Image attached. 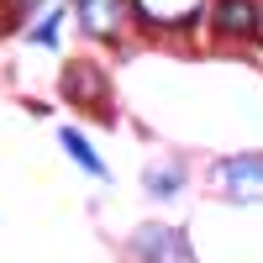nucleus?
I'll return each instance as SVG.
<instances>
[{
  "instance_id": "nucleus-1",
  "label": "nucleus",
  "mask_w": 263,
  "mask_h": 263,
  "mask_svg": "<svg viewBox=\"0 0 263 263\" xmlns=\"http://www.w3.org/2000/svg\"><path fill=\"white\" fill-rule=\"evenodd\" d=\"M211 0H126V16H137L147 32H184L205 16Z\"/></svg>"
},
{
  "instance_id": "nucleus-2",
  "label": "nucleus",
  "mask_w": 263,
  "mask_h": 263,
  "mask_svg": "<svg viewBox=\"0 0 263 263\" xmlns=\"http://www.w3.org/2000/svg\"><path fill=\"white\" fill-rule=\"evenodd\" d=\"M216 190L227 200H263V153H237V158H221L211 168Z\"/></svg>"
},
{
  "instance_id": "nucleus-3",
  "label": "nucleus",
  "mask_w": 263,
  "mask_h": 263,
  "mask_svg": "<svg viewBox=\"0 0 263 263\" xmlns=\"http://www.w3.org/2000/svg\"><path fill=\"white\" fill-rule=\"evenodd\" d=\"M211 11V32L221 42H258L263 21H258V0H216Z\"/></svg>"
},
{
  "instance_id": "nucleus-4",
  "label": "nucleus",
  "mask_w": 263,
  "mask_h": 263,
  "mask_svg": "<svg viewBox=\"0 0 263 263\" xmlns=\"http://www.w3.org/2000/svg\"><path fill=\"white\" fill-rule=\"evenodd\" d=\"M132 253H137V263H184V237L163 221H153V227H137Z\"/></svg>"
},
{
  "instance_id": "nucleus-5",
  "label": "nucleus",
  "mask_w": 263,
  "mask_h": 263,
  "mask_svg": "<svg viewBox=\"0 0 263 263\" xmlns=\"http://www.w3.org/2000/svg\"><path fill=\"white\" fill-rule=\"evenodd\" d=\"M126 27V0H79V32L111 42Z\"/></svg>"
},
{
  "instance_id": "nucleus-6",
  "label": "nucleus",
  "mask_w": 263,
  "mask_h": 263,
  "mask_svg": "<svg viewBox=\"0 0 263 263\" xmlns=\"http://www.w3.org/2000/svg\"><path fill=\"white\" fill-rule=\"evenodd\" d=\"M63 90H69L79 105H100L105 100V74L90 69V63H74V69L63 74Z\"/></svg>"
},
{
  "instance_id": "nucleus-7",
  "label": "nucleus",
  "mask_w": 263,
  "mask_h": 263,
  "mask_svg": "<svg viewBox=\"0 0 263 263\" xmlns=\"http://www.w3.org/2000/svg\"><path fill=\"white\" fill-rule=\"evenodd\" d=\"M58 142H63V153H69V158L84 168V174H95V179H105V158L90 147V137H84V132H74V126H63L58 132Z\"/></svg>"
},
{
  "instance_id": "nucleus-8",
  "label": "nucleus",
  "mask_w": 263,
  "mask_h": 263,
  "mask_svg": "<svg viewBox=\"0 0 263 263\" xmlns=\"http://www.w3.org/2000/svg\"><path fill=\"white\" fill-rule=\"evenodd\" d=\"M63 16H69V11H63L58 0H53V6H42L37 21L27 27V42H37V48H58V27H63Z\"/></svg>"
},
{
  "instance_id": "nucleus-9",
  "label": "nucleus",
  "mask_w": 263,
  "mask_h": 263,
  "mask_svg": "<svg viewBox=\"0 0 263 263\" xmlns=\"http://www.w3.org/2000/svg\"><path fill=\"white\" fill-rule=\"evenodd\" d=\"M179 179H184V174H179V163L147 168V190H153V195H163V200H168V195H179Z\"/></svg>"
},
{
  "instance_id": "nucleus-10",
  "label": "nucleus",
  "mask_w": 263,
  "mask_h": 263,
  "mask_svg": "<svg viewBox=\"0 0 263 263\" xmlns=\"http://www.w3.org/2000/svg\"><path fill=\"white\" fill-rule=\"evenodd\" d=\"M32 6L27 0H0V32H11V27H21V16H27Z\"/></svg>"
},
{
  "instance_id": "nucleus-11",
  "label": "nucleus",
  "mask_w": 263,
  "mask_h": 263,
  "mask_svg": "<svg viewBox=\"0 0 263 263\" xmlns=\"http://www.w3.org/2000/svg\"><path fill=\"white\" fill-rule=\"evenodd\" d=\"M27 6H32V11H37V6H53V0H27Z\"/></svg>"
},
{
  "instance_id": "nucleus-12",
  "label": "nucleus",
  "mask_w": 263,
  "mask_h": 263,
  "mask_svg": "<svg viewBox=\"0 0 263 263\" xmlns=\"http://www.w3.org/2000/svg\"><path fill=\"white\" fill-rule=\"evenodd\" d=\"M258 21H263V6H258Z\"/></svg>"
}]
</instances>
